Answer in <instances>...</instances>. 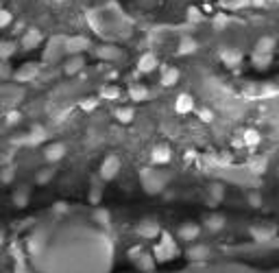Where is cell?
Returning a JSON list of instances; mask_svg holds the SVG:
<instances>
[{
    "instance_id": "cell-1",
    "label": "cell",
    "mask_w": 279,
    "mask_h": 273,
    "mask_svg": "<svg viewBox=\"0 0 279 273\" xmlns=\"http://www.w3.org/2000/svg\"><path fill=\"white\" fill-rule=\"evenodd\" d=\"M140 182L149 194H159L168 184V175H164L157 168H144L140 173Z\"/></svg>"
},
{
    "instance_id": "cell-2",
    "label": "cell",
    "mask_w": 279,
    "mask_h": 273,
    "mask_svg": "<svg viewBox=\"0 0 279 273\" xmlns=\"http://www.w3.org/2000/svg\"><path fill=\"white\" fill-rule=\"evenodd\" d=\"M177 253H179V249H177V245H175L173 236H170V234H166V232H161V243L155 247V260H157V262L173 260Z\"/></svg>"
},
{
    "instance_id": "cell-3",
    "label": "cell",
    "mask_w": 279,
    "mask_h": 273,
    "mask_svg": "<svg viewBox=\"0 0 279 273\" xmlns=\"http://www.w3.org/2000/svg\"><path fill=\"white\" fill-rule=\"evenodd\" d=\"M118 173H120V158H118V155H114V153L107 155V158L102 160L101 170H99L101 179H102V182H111V179H114Z\"/></svg>"
},
{
    "instance_id": "cell-4",
    "label": "cell",
    "mask_w": 279,
    "mask_h": 273,
    "mask_svg": "<svg viewBox=\"0 0 279 273\" xmlns=\"http://www.w3.org/2000/svg\"><path fill=\"white\" fill-rule=\"evenodd\" d=\"M249 234L253 236V241H257V243H268L271 238L277 236V225H273V223H255V225H251Z\"/></svg>"
},
{
    "instance_id": "cell-5",
    "label": "cell",
    "mask_w": 279,
    "mask_h": 273,
    "mask_svg": "<svg viewBox=\"0 0 279 273\" xmlns=\"http://www.w3.org/2000/svg\"><path fill=\"white\" fill-rule=\"evenodd\" d=\"M170 160H173V151H170L168 144H155L153 149H151V162L155 164V166H164V164H168Z\"/></svg>"
},
{
    "instance_id": "cell-6",
    "label": "cell",
    "mask_w": 279,
    "mask_h": 273,
    "mask_svg": "<svg viewBox=\"0 0 279 273\" xmlns=\"http://www.w3.org/2000/svg\"><path fill=\"white\" fill-rule=\"evenodd\" d=\"M177 236L181 238V241H185V243L197 241V238L201 236V225H199V223H194V221L181 223L179 230H177Z\"/></svg>"
},
{
    "instance_id": "cell-7",
    "label": "cell",
    "mask_w": 279,
    "mask_h": 273,
    "mask_svg": "<svg viewBox=\"0 0 279 273\" xmlns=\"http://www.w3.org/2000/svg\"><path fill=\"white\" fill-rule=\"evenodd\" d=\"M90 48V40L87 37H66L63 40V51L70 53V55H76V53H83Z\"/></svg>"
},
{
    "instance_id": "cell-8",
    "label": "cell",
    "mask_w": 279,
    "mask_h": 273,
    "mask_svg": "<svg viewBox=\"0 0 279 273\" xmlns=\"http://www.w3.org/2000/svg\"><path fill=\"white\" fill-rule=\"evenodd\" d=\"M63 158H66V144H61V142H52V144H48V147L44 149V160H46L48 164L61 162Z\"/></svg>"
},
{
    "instance_id": "cell-9",
    "label": "cell",
    "mask_w": 279,
    "mask_h": 273,
    "mask_svg": "<svg viewBox=\"0 0 279 273\" xmlns=\"http://www.w3.org/2000/svg\"><path fill=\"white\" fill-rule=\"evenodd\" d=\"M185 258L190 262H205L209 258V247L207 245H190L185 249Z\"/></svg>"
},
{
    "instance_id": "cell-10",
    "label": "cell",
    "mask_w": 279,
    "mask_h": 273,
    "mask_svg": "<svg viewBox=\"0 0 279 273\" xmlns=\"http://www.w3.org/2000/svg\"><path fill=\"white\" fill-rule=\"evenodd\" d=\"M240 59H242V53H240V48H233V46H227L220 51V61L225 63V66L229 68H236Z\"/></svg>"
},
{
    "instance_id": "cell-11",
    "label": "cell",
    "mask_w": 279,
    "mask_h": 273,
    "mask_svg": "<svg viewBox=\"0 0 279 273\" xmlns=\"http://www.w3.org/2000/svg\"><path fill=\"white\" fill-rule=\"evenodd\" d=\"M37 75H40V70H37V63H24V66L18 68L13 77H16V81L24 83V81H33Z\"/></svg>"
},
{
    "instance_id": "cell-12",
    "label": "cell",
    "mask_w": 279,
    "mask_h": 273,
    "mask_svg": "<svg viewBox=\"0 0 279 273\" xmlns=\"http://www.w3.org/2000/svg\"><path fill=\"white\" fill-rule=\"evenodd\" d=\"M157 57H155V53H144V55L138 59V70L144 72V75H149V72H153L155 68H157Z\"/></svg>"
},
{
    "instance_id": "cell-13",
    "label": "cell",
    "mask_w": 279,
    "mask_h": 273,
    "mask_svg": "<svg viewBox=\"0 0 279 273\" xmlns=\"http://www.w3.org/2000/svg\"><path fill=\"white\" fill-rule=\"evenodd\" d=\"M42 33L37 31V28H28L26 33H24V37H22V46L26 48V51H33V48H37L42 44Z\"/></svg>"
},
{
    "instance_id": "cell-14",
    "label": "cell",
    "mask_w": 279,
    "mask_h": 273,
    "mask_svg": "<svg viewBox=\"0 0 279 273\" xmlns=\"http://www.w3.org/2000/svg\"><path fill=\"white\" fill-rule=\"evenodd\" d=\"M44 140H46V131H44V127H40V125H33L31 131L24 136V142L31 144V147H35V144H42Z\"/></svg>"
},
{
    "instance_id": "cell-15",
    "label": "cell",
    "mask_w": 279,
    "mask_h": 273,
    "mask_svg": "<svg viewBox=\"0 0 279 273\" xmlns=\"http://www.w3.org/2000/svg\"><path fill=\"white\" fill-rule=\"evenodd\" d=\"M138 234L142 238H155L161 234V230H159L157 221H142L138 225Z\"/></svg>"
},
{
    "instance_id": "cell-16",
    "label": "cell",
    "mask_w": 279,
    "mask_h": 273,
    "mask_svg": "<svg viewBox=\"0 0 279 273\" xmlns=\"http://www.w3.org/2000/svg\"><path fill=\"white\" fill-rule=\"evenodd\" d=\"M179 77H181V72H179V68H175V66H166L164 70H161V85L164 87H170V85H175L179 81Z\"/></svg>"
},
{
    "instance_id": "cell-17",
    "label": "cell",
    "mask_w": 279,
    "mask_h": 273,
    "mask_svg": "<svg viewBox=\"0 0 279 273\" xmlns=\"http://www.w3.org/2000/svg\"><path fill=\"white\" fill-rule=\"evenodd\" d=\"M197 51H199V42L194 40V37H190V35L181 37V42H179V46H177L179 55H194Z\"/></svg>"
},
{
    "instance_id": "cell-18",
    "label": "cell",
    "mask_w": 279,
    "mask_h": 273,
    "mask_svg": "<svg viewBox=\"0 0 279 273\" xmlns=\"http://www.w3.org/2000/svg\"><path fill=\"white\" fill-rule=\"evenodd\" d=\"M194 109V99L190 94H179L175 101V111L177 114H190Z\"/></svg>"
},
{
    "instance_id": "cell-19",
    "label": "cell",
    "mask_w": 279,
    "mask_h": 273,
    "mask_svg": "<svg viewBox=\"0 0 279 273\" xmlns=\"http://www.w3.org/2000/svg\"><path fill=\"white\" fill-rule=\"evenodd\" d=\"M251 61H253V66H255L257 70H264V68L271 66L273 55H271V53H259V51H253V53H251Z\"/></svg>"
},
{
    "instance_id": "cell-20",
    "label": "cell",
    "mask_w": 279,
    "mask_h": 273,
    "mask_svg": "<svg viewBox=\"0 0 279 273\" xmlns=\"http://www.w3.org/2000/svg\"><path fill=\"white\" fill-rule=\"evenodd\" d=\"M225 217L223 214H218V212H214V214H209L207 218H205V227H207L209 232H220L225 227Z\"/></svg>"
},
{
    "instance_id": "cell-21",
    "label": "cell",
    "mask_w": 279,
    "mask_h": 273,
    "mask_svg": "<svg viewBox=\"0 0 279 273\" xmlns=\"http://www.w3.org/2000/svg\"><path fill=\"white\" fill-rule=\"evenodd\" d=\"M114 116H116V120H118L120 125H129L131 120H133V116H135V109L131 105H125V107H118V109L114 111Z\"/></svg>"
},
{
    "instance_id": "cell-22",
    "label": "cell",
    "mask_w": 279,
    "mask_h": 273,
    "mask_svg": "<svg viewBox=\"0 0 279 273\" xmlns=\"http://www.w3.org/2000/svg\"><path fill=\"white\" fill-rule=\"evenodd\" d=\"M129 96H131V101H135V103H142V101L149 99V87H144V85H131L129 87Z\"/></svg>"
},
{
    "instance_id": "cell-23",
    "label": "cell",
    "mask_w": 279,
    "mask_h": 273,
    "mask_svg": "<svg viewBox=\"0 0 279 273\" xmlns=\"http://www.w3.org/2000/svg\"><path fill=\"white\" fill-rule=\"evenodd\" d=\"M31 190L28 188H18L16 192H13V203H16L18 208H26L28 206V201H31Z\"/></svg>"
},
{
    "instance_id": "cell-24",
    "label": "cell",
    "mask_w": 279,
    "mask_h": 273,
    "mask_svg": "<svg viewBox=\"0 0 279 273\" xmlns=\"http://www.w3.org/2000/svg\"><path fill=\"white\" fill-rule=\"evenodd\" d=\"M259 140H262V136H259L257 129H247L242 134V144L244 147H257Z\"/></svg>"
},
{
    "instance_id": "cell-25",
    "label": "cell",
    "mask_w": 279,
    "mask_h": 273,
    "mask_svg": "<svg viewBox=\"0 0 279 273\" xmlns=\"http://www.w3.org/2000/svg\"><path fill=\"white\" fill-rule=\"evenodd\" d=\"M253 51H259V53H271V55H273V51H275V40H273L271 35L259 37Z\"/></svg>"
},
{
    "instance_id": "cell-26",
    "label": "cell",
    "mask_w": 279,
    "mask_h": 273,
    "mask_svg": "<svg viewBox=\"0 0 279 273\" xmlns=\"http://www.w3.org/2000/svg\"><path fill=\"white\" fill-rule=\"evenodd\" d=\"M223 197H225V186L223 184H212V186H209V203L216 206V203L223 201Z\"/></svg>"
},
{
    "instance_id": "cell-27",
    "label": "cell",
    "mask_w": 279,
    "mask_h": 273,
    "mask_svg": "<svg viewBox=\"0 0 279 273\" xmlns=\"http://www.w3.org/2000/svg\"><path fill=\"white\" fill-rule=\"evenodd\" d=\"M16 42H0V59H11L16 55Z\"/></svg>"
},
{
    "instance_id": "cell-28",
    "label": "cell",
    "mask_w": 279,
    "mask_h": 273,
    "mask_svg": "<svg viewBox=\"0 0 279 273\" xmlns=\"http://www.w3.org/2000/svg\"><path fill=\"white\" fill-rule=\"evenodd\" d=\"M83 66H85L83 57L81 55H72V59L66 63V72H68V75H75V72H79Z\"/></svg>"
},
{
    "instance_id": "cell-29",
    "label": "cell",
    "mask_w": 279,
    "mask_h": 273,
    "mask_svg": "<svg viewBox=\"0 0 279 273\" xmlns=\"http://www.w3.org/2000/svg\"><path fill=\"white\" fill-rule=\"evenodd\" d=\"M138 267H140L142 271H153L155 258H153V256H149V253H142V256L138 258Z\"/></svg>"
},
{
    "instance_id": "cell-30",
    "label": "cell",
    "mask_w": 279,
    "mask_h": 273,
    "mask_svg": "<svg viewBox=\"0 0 279 273\" xmlns=\"http://www.w3.org/2000/svg\"><path fill=\"white\" fill-rule=\"evenodd\" d=\"M96 55H99L101 59H116V57L120 55V51L118 48H111V46H102L96 51Z\"/></svg>"
},
{
    "instance_id": "cell-31",
    "label": "cell",
    "mask_w": 279,
    "mask_h": 273,
    "mask_svg": "<svg viewBox=\"0 0 279 273\" xmlns=\"http://www.w3.org/2000/svg\"><path fill=\"white\" fill-rule=\"evenodd\" d=\"M94 221H96V225H101V227H109L111 217H109V212L107 210H96L94 212Z\"/></svg>"
},
{
    "instance_id": "cell-32",
    "label": "cell",
    "mask_w": 279,
    "mask_h": 273,
    "mask_svg": "<svg viewBox=\"0 0 279 273\" xmlns=\"http://www.w3.org/2000/svg\"><path fill=\"white\" fill-rule=\"evenodd\" d=\"M52 175H55V168H46V170H37V177H35V182L37 184H48L52 179Z\"/></svg>"
},
{
    "instance_id": "cell-33",
    "label": "cell",
    "mask_w": 279,
    "mask_h": 273,
    "mask_svg": "<svg viewBox=\"0 0 279 273\" xmlns=\"http://www.w3.org/2000/svg\"><path fill=\"white\" fill-rule=\"evenodd\" d=\"M185 16H188L190 22H201L203 20V13H201V9H197V7H188V13H185Z\"/></svg>"
},
{
    "instance_id": "cell-34",
    "label": "cell",
    "mask_w": 279,
    "mask_h": 273,
    "mask_svg": "<svg viewBox=\"0 0 279 273\" xmlns=\"http://www.w3.org/2000/svg\"><path fill=\"white\" fill-rule=\"evenodd\" d=\"M11 77V66L7 59H0V79H9Z\"/></svg>"
},
{
    "instance_id": "cell-35",
    "label": "cell",
    "mask_w": 279,
    "mask_h": 273,
    "mask_svg": "<svg viewBox=\"0 0 279 273\" xmlns=\"http://www.w3.org/2000/svg\"><path fill=\"white\" fill-rule=\"evenodd\" d=\"M101 96H102V99H116V96H118V87H111V85L102 87Z\"/></svg>"
},
{
    "instance_id": "cell-36",
    "label": "cell",
    "mask_w": 279,
    "mask_h": 273,
    "mask_svg": "<svg viewBox=\"0 0 279 273\" xmlns=\"http://www.w3.org/2000/svg\"><path fill=\"white\" fill-rule=\"evenodd\" d=\"M20 120H22V114H20V111H16V109L7 111V123H9V125H18Z\"/></svg>"
},
{
    "instance_id": "cell-37",
    "label": "cell",
    "mask_w": 279,
    "mask_h": 273,
    "mask_svg": "<svg viewBox=\"0 0 279 273\" xmlns=\"http://www.w3.org/2000/svg\"><path fill=\"white\" fill-rule=\"evenodd\" d=\"M199 120H203V123H212L214 120V111L212 109H199Z\"/></svg>"
},
{
    "instance_id": "cell-38",
    "label": "cell",
    "mask_w": 279,
    "mask_h": 273,
    "mask_svg": "<svg viewBox=\"0 0 279 273\" xmlns=\"http://www.w3.org/2000/svg\"><path fill=\"white\" fill-rule=\"evenodd\" d=\"M9 24H11V13L7 9H0V28L9 27Z\"/></svg>"
},
{
    "instance_id": "cell-39",
    "label": "cell",
    "mask_w": 279,
    "mask_h": 273,
    "mask_svg": "<svg viewBox=\"0 0 279 273\" xmlns=\"http://www.w3.org/2000/svg\"><path fill=\"white\" fill-rule=\"evenodd\" d=\"M0 182H2V184L13 182V168H2V170H0Z\"/></svg>"
},
{
    "instance_id": "cell-40",
    "label": "cell",
    "mask_w": 279,
    "mask_h": 273,
    "mask_svg": "<svg viewBox=\"0 0 279 273\" xmlns=\"http://www.w3.org/2000/svg\"><path fill=\"white\" fill-rule=\"evenodd\" d=\"M247 201L251 203V206H255V208H259L262 206V197H259L257 192H249V197H247Z\"/></svg>"
},
{
    "instance_id": "cell-41",
    "label": "cell",
    "mask_w": 279,
    "mask_h": 273,
    "mask_svg": "<svg viewBox=\"0 0 279 273\" xmlns=\"http://www.w3.org/2000/svg\"><path fill=\"white\" fill-rule=\"evenodd\" d=\"M81 107H83V109H85V111H92V109H94V107H96V99H87V101H83Z\"/></svg>"
},
{
    "instance_id": "cell-42",
    "label": "cell",
    "mask_w": 279,
    "mask_h": 273,
    "mask_svg": "<svg viewBox=\"0 0 279 273\" xmlns=\"http://www.w3.org/2000/svg\"><path fill=\"white\" fill-rule=\"evenodd\" d=\"M101 199V190H92V194H90V201L92 203H96Z\"/></svg>"
},
{
    "instance_id": "cell-43",
    "label": "cell",
    "mask_w": 279,
    "mask_h": 273,
    "mask_svg": "<svg viewBox=\"0 0 279 273\" xmlns=\"http://www.w3.org/2000/svg\"><path fill=\"white\" fill-rule=\"evenodd\" d=\"M16 273H31V269H26V265H24V262H20V265L16 267Z\"/></svg>"
},
{
    "instance_id": "cell-44",
    "label": "cell",
    "mask_w": 279,
    "mask_h": 273,
    "mask_svg": "<svg viewBox=\"0 0 279 273\" xmlns=\"http://www.w3.org/2000/svg\"><path fill=\"white\" fill-rule=\"evenodd\" d=\"M214 24H216V27H225V24H227V16H218Z\"/></svg>"
},
{
    "instance_id": "cell-45",
    "label": "cell",
    "mask_w": 279,
    "mask_h": 273,
    "mask_svg": "<svg viewBox=\"0 0 279 273\" xmlns=\"http://www.w3.org/2000/svg\"><path fill=\"white\" fill-rule=\"evenodd\" d=\"M251 4H253V7H264V4H266V0H251Z\"/></svg>"
},
{
    "instance_id": "cell-46",
    "label": "cell",
    "mask_w": 279,
    "mask_h": 273,
    "mask_svg": "<svg viewBox=\"0 0 279 273\" xmlns=\"http://www.w3.org/2000/svg\"><path fill=\"white\" fill-rule=\"evenodd\" d=\"M4 238H7V234H4V230H2V227H0V247L4 245Z\"/></svg>"
},
{
    "instance_id": "cell-47",
    "label": "cell",
    "mask_w": 279,
    "mask_h": 273,
    "mask_svg": "<svg viewBox=\"0 0 279 273\" xmlns=\"http://www.w3.org/2000/svg\"><path fill=\"white\" fill-rule=\"evenodd\" d=\"M275 2H279V0H275Z\"/></svg>"
}]
</instances>
